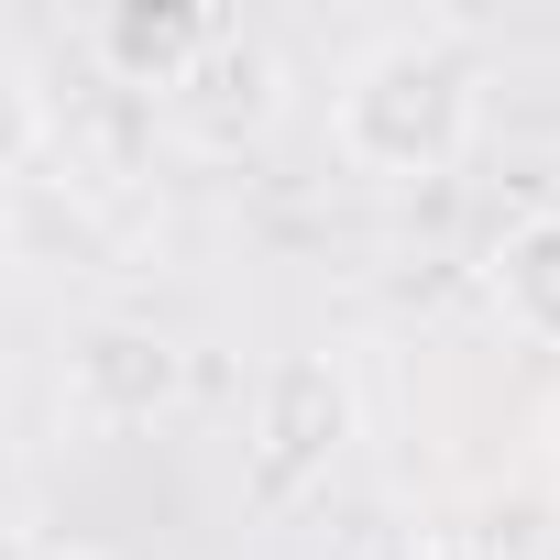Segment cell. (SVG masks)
Wrapping results in <instances>:
<instances>
[{
	"mask_svg": "<svg viewBox=\"0 0 560 560\" xmlns=\"http://www.w3.org/2000/svg\"><path fill=\"white\" fill-rule=\"evenodd\" d=\"M483 132V67L451 34H396L374 45L341 100H330V143L363 176H451Z\"/></svg>",
	"mask_w": 560,
	"mask_h": 560,
	"instance_id": "obj_1",
	"label": "cell"
},
{
	"mask_svg": "<svg viewBox=\"0 0 560 560\" xmlns=\"http://www.w3.org/2000/svg\"><path fill=\"white\" fill-rule=\"evenodd\" d=\"M352 429H363L352 374H341L330 352H287V363L253 385V429H242V505H264V516L308 505V494L341 472Z\"/></svg>",
	"mask_w": 560,
	"mask_h": 560,
	"instance_id": "obj_2",
	"label": "cell"
},
{
	"mask_svg": "<svg viewBox=\"0 0 560 560\" xmlns=\"http://www.w3.org/2000/svg\"><path fill=\"white\" fill-rule=\"evenodd\" d=\"M165 110L198 132V143H242V132H264V110H275V56L220 12V34L198 45V67L165 89Z\"/></svg>",
	"mask_w": 560,
	"mask_h": 560,
	"instance_id": "obj_3",
	"label": "cell"
},
{
	"mask_svg": "<svg viewBox=\"0 0 560 560\" xmlns=\"http://www.w3.org/2000/svg\"><path fill=\"white\" fill-rule=\"evenodd\" d=\"M483 287H494V319L538 352H560V209H527L494 231L483 253Z\"/></svg>",
	"mask_w": 560,
	"mask_h": 560,
	"instance_id": "obj_4",
	"label": "cell"
},
{
	"mask_svg": "<svg viewBox=\"0 0 560 560\" xmlns=\"http://www.w3.org/2000/svg\"><path fill=\"white\" fill-rule=\"evenodd\" d=\"M67 396H78L89 418L132 429V418H154V407L176 396V352H165L154 330H89V341L67 352Z\"/></svg>",
	"mask_w": 560,
	"mask_h": 560,
	"instance_id": "obj_5",
	"label": "cell"
},
{
	"mask_svg": "<svg viewBox=\"0 0 560 560\" xmlns=\"http://www.w3.org/2000/svg\"><path fill=\"white\" fill-rule=\"evenodd\" d=\"M220 34V12H198V0H121V12H100V56L121 89H176L198 67V45Z\"/></svg>",
	"mask_w": 560,
	"mask_h": 560,
	"instance_id": "obj_6",
	"label": "cell"
},
{
	"mask_svg": "<svg viewBox=\"0 0 560 560\" xmlns=\"http://www.w3.org/2000/svg\"><path fill=\"white\" fill-rule=\"evenodd\" d=\"M45 154V89L23 67H0V176H23Z\"/></svg>",
	"mask_w": 560,
	"mask_h": 560,
	"instance_id": "obj_7",
	"label": "cell"
},
{
	"mask_svg": "<svg viewBox=\"0 0 560 560\" xmlns=\"http://www.w3.org/2000/svg\"><path fill=\"white\" fill-rule=\"evenodd\" d=\"M538 451H549V472H560V374H549V396H538Z\"/></svg>",
	"mask_w": 560,
	"mask_h": 560,
	"instance_id": "obj_8",
	"label": "cell"
}]
</instances>
